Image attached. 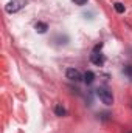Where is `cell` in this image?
<instances>
[{"instance_id":"1","label":"cell","mask_w":132,"mask_h":133,"mask_svg":"<svg viewBox=\"0 0 132 133\" xmlns=\"http://www.w3.org/2000/svg\"><path fill=\"white\" fill-rule=\"evenodd\" d=\"M27 5H28V0H11V2L6 3L5 9H6V12L14 14V12H17V11H20L22 8H25Z\"/></svg>"},{"instance_id":"2","label":"cell","mask_w":132,"mask_h":133,"mask_svg":"<svg viewBox=\"0 0 132 133\" xmlns=\"http://www.w3.org/2000/svg\"><path fill=\"white\" fill-rule=\"evenodd\" d=\"M97 96L99 98V101H101L104 105H112V104H113L112 91H109V90L104 88V87H99L98 90H97Z\"/></svg>"},{"instance_id":"3","label":"cell","mask_w":132,"mask_h":133,"mask_svg":"<svg viewBox=\"0 0 132 133\" xmlns=\"http://www.w3.org/2000/svg\"><path fill=\"white\" fill-rule=\"evenodd\" d=\"M65 76H67V79H70V81H73V82H79V81L84 79V76H82L78 70H75V68H68L65 71Z\"/></svg>"},{"instance_id":"4","label":"cell","mask_w":132,"mask_h":133,"mask_svg":"<svg viewBox=\"0 0 132 133\" xmlns=\"http://www.w3.org/2000/svg\"><path fill=\"white\" fill-rule=\"evenodd\" d=\"M90 61H92V64H95L97 66H101L104 64V56L101 53H98V51H93L92 56H90Z\"/></svg>"},{"instance_id":"5","label":"cell","mask_w":132,"mask_h":133,"mask_svg":"<svg viewBox=\"0 0 132 133\" xmlns=\"http://www.w3.org/2000/svg\"><path fill=\"white\" fill-rule=\"evenodd\" d=\"M34 30H36V33L44 34V33H47V30H48V25H47V23H44V22H37V23L34 25Z\"/></svg>"},{"instance_id":"6","label":"cell","mask_w":132,"mask_h":133,"mask_svg":"<svg viewBox=\"0 0 132 133\" xmlns=\"http://www.w3.org/2000/svg\"><path fill=\"white\" fill-rule=\"evenodd\" d=\"M87 85H90V84H93V81H95V73L93 71H87L86 74H84V79H82Z\"/></svg>"},{"instance_id":"7","label":"cell","mask_w":132,"mask_h":133,"mask_svg":"<svg viewBox=\"0 0 132 133\" xmlns=\"http://www.w3.org/2000/svg\"><path fill=\"white\" fill-rule=\"evenodd\" d=\"M55 113H56L58 116H65V115H67V110L62 107V105H56V107H55Z\"/></svg>"},{"instance_id":"8","label":"cell","mask_w":132,"mask_h":133,"mask_svg":"<svg viewBox=\"0 0 132 133\" xmlns=\"http://www.w3.org/2000/svg\"><path fill=\"white\" fill-rule=\"evenodd\" d=\"M113 8H115V11H117L118 14L124 12V5H123V3H120V2H117V3L113 5Z\"/></svg>"},{"instance_id":"9","label":"cell","mask_w":132,"mask_h":133,"mask_svg":"<svg viewBox=\"0 0 132 133\" xmlns=\"http://www.w3.org/2000/svg\"><path fill=\"white\" fill-rule=\"evenodd\" d=\"M124 74H128V76H132V65H128V66H124Z\"/></svg>"},{"instance_id":"10","label":"cell","mask_w":132,"mask_h":133,"mask_svg":"<svg viewBox=\"0 0 132 133\" xmlns=\"http://www.w3.org/2000/svg\"><path fill=\"white\" fill-rule=\"evenodd\" d=\"M75 5H78V6H84L86 3H87V0H71Z\"/></svg>"}]
</instances>
